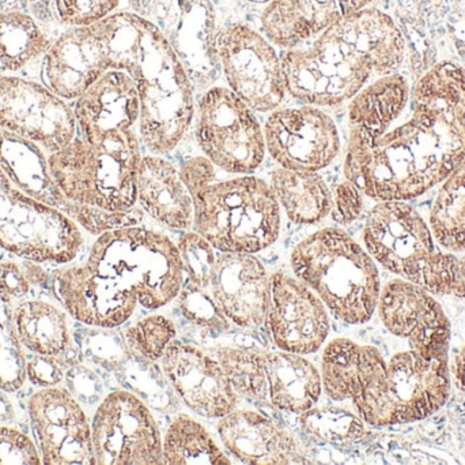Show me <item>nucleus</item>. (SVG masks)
Listing matches in <instances>:
<instances>
[{"instance_id": "1", "label": "nucleus", "mask_w": 465, "mask_h": 465, "mask_svg": "<svg viewBox=\"0 0 465 465\" xmlns=\"http://www.w3.org/2000/svg\"><path fill=\"white\" fill-rule=\"evenodd\" d=\"M465 158V68L442 60L423 74L401 114L377 136L350 131L344 177L374 201H410Z\"/></svg>"}, {"instance_id": "2", "label": "nucleus", "mask_w": 465, "mask_h": 465, "mask_svg": "<svg viewBox=\"0 0 465 465\" xmlns=\"http://www.w3.org/2000/svg\"><path fill=\"white\" fill-rule=\"evenodd\" d=\"M286 92L305 106H338L373 76L398 73L406 40L395 19L363 8L322 30L316 38L281 55Z\"/></svg>"}, {"instance_id": "3", "label": "nucleus", "mask_w": 465, "mask_h": 465, "mask_svg": "<svg viewBox=\"0 0 465 465\" xmlns=\"http://www.w3.org/2000/svg\"><path fill=\"white\" fill-rule=\"evenodd\" d=\"M108 70L130 74L141 100L139 130L150 152L173 150L193 114V79L160 27L142 14L117 11L89 25Z\"/></svg>"}, {"instance_id": "4", "label": "nucleus", "mask_w": 465, "mask_h": 465, "mask_svg": "<svg viewBox=\"0 0 465 465\" xmlns=\"http://www.w3.org/2000/svg\"><path fill=\"white\" fill-rule=\"evenodd\" d=\"M363 245L374 261L436 295L465 298V257L434 239L429 221L409 201H380L369 212Z\"/></svg>"}, {"instance_id": "5", "label": "nucleus", "mask_w": 465, "mask_h": 465, "mask_svg": "<svg viewBox=\"0 0 465 465\" xmlns=\"http://www.w3.org/2000/svg\"><path fill=\"white\" fill-rule=\"evenodd\" d=\"M292 272L333 317L350 325L371 321L381 280L376 261L343 229L324 228L298 243L290 257Z\"/></svg>"}, {"instance_id": "6", "label": "nucleus", "mask_w": 465, "mask_h": 465, "mask_svg": "<svg viewBox=\"0 0 465 465\" xmlns=\"http://www.w3.org/2000/svg\"><path fill=\"white\" fill-rule=\"evenodd\" d=\"M141 147L135 131L111 134L95 141L74 136L49 153L54 182L68 201L109 212L135 207Z\"/></svg>"}, {"instance_id": "7", "label": "nucleus", "mask_w": 465, "mask_h": 465, "mask_svg": "<svg viewBox=\"0 0 465 465\" xmlns=\"http://www.w3.org/2000/svg\"><path fill=\"white\" fill-rule=\"evenodd\" d=\"M193 198V228L215 250L254 254L278 240L281 207L260 177L214 180Z\"/></svg>"}, {"instance_id": "8", "label": "nucleus", "mask_w": 465, "mask_h": 465, "mask_svg": "<svg viewBox=\"0 0 465 465\" xmlns=\"http://www.w3.org/2000/svg\"><path fill=\"white\" fill-rule=\"evenodd\" d=\"M86 265L131 289L150 310L176 299L184 283L176 243L165 234L138 226L98 235Z\"/></svg>"}, {"instance_id": "9", "label": "nucleus", "mask_w": 465, "mask_h": 465, "mask_svg": "<svg viewBox=\"0 0 465 465\" xmlns=\"http://www.w3.org/2000/svg\"><path fill=\"white\" fill-rule=\"evenodd\" d=\"M84 245L81 227L19 190L0 168V248L35 264H70Z\"/></svg>"}, {"instance_id": "10", "label": "nucleus", "mask_w": 465, "mask_h": 465, "mask_svg": "<svg viewBox=\"0 0 465 465\" xmlns=\"http://www.w3.org/2000/svg\"><path fill=\"white\" fill-rule=\"evenodd\" d=\"M195 134L204 156L229 174H252L264 160V131L229 87H212L199 98Z\"/></svg>"}, {"instance_id": "11", "label": "nucleus", "mask_w": 465, "mask_h": 465, "mask_svg": "<svg viewBox=\"0 0 465 465\" xmlns=\"http://www.w3.org/2000/svg\"><path fill=\"white\" fill-rule=\"evenodd\" d=\"M215 55L229 89L253 111L272 112L281 106L287 93L282 57L260 27L228 22L215 38Z\"/></svg>"}, {"instance_id": "12", "label": "nucleus", "mask_w": 465, "mask_h": 465, "mask_svg": "<svg viewBox=\"0 0 465 465\" xmlns=\"http://www.w3.org/2000/svg\"><path fill=\"white\" fill-rule=\"evenodd\" d=\"M450 395V357H428L409 347L387 362L373 428L425 420L439 411Z\"/></svg>"}, {"instance_id": "13", "label": "nucleus", "mask_w": 465, "mask_h": 465, "mask_svg": "<svg viewBox=\"0 0 465 465\" xmlns=\"http://www.w3.org/2000/svg\"><path fill=\"white\" fill-rule=\"evenodd\" d=\"M95 465L163 464V437L149 406L128 390L98 404L92 423Z\"/></svg>"}, {"instance_id": "14", "label": "nucleus", "mask_w": 465, "mask_h": 465, "mask_svg": "<svg viewBox=\"0 0 465 465\" xmlns=\"http://www.w3.org/2000/svg\"><path fill=\"white\" fill-rule=\"evenodd\" d=\"M0 130L29 139L48 153L76 136L73 106L43 82L0 74Z\"/></svg>"}, {"instance_id": "15", "label": "nucleus", "mask_w": 465, "mask_h": 465, "mask_svg": "<svg viewBox=\"0 0 465 465\" xmlns=\"http://www.w3.org/2000/svg\"><path fill=\"white\" fill-rule=\"evenodd\" d=\"M27 415L43 464L95 465L92 426L70 390L40 388L27 401Z\"/></svg>"}, {"instance_id": "16", "label": "nucleus", "mask_w": 465, "mask_h": 465, "mask_svg": "<svg viewBox=\"0 0 465 465\" xmlns=\"http://www.w3.org/2000/svg\"><path fill=\"white\" fill-rule=\"evenodd\" d=\"M265 149L282 168H327L341 149L338 127L320 106L275 109L264 126Z\"/></svg>"}, {"instance_id": "17", "label": "nucleus", "mask_w": 465, "mask_h": 465, "mask_svg": "<svg viewBox=\"0 0 465 465\" xmlns=\"http://www.w3.org/2000/svg\"><path fill=\"white\" fill-rule=\"evenodd\" d=\"M320 373L328 398L351 401L363 423L373 426L387 377V360L376 347L333 339L322 352Z\"/></svg>"}, {"instance_id": "18", "label": "nucleus", "mask_w": 465, "mask_h": 465, "mask_svg": "<svg viewBox=\"0 0 465 465\" xmlns=\"http://www.w3.org/2000/svg\"><path fill=\"white\" fill-rule=\"evenodd\" d=\"M271 339L281 351L314 354L330 333V316L322 300L302 283L283 272L270 278L267 322Z\"/></svg>"}, {"instance_id": "19", "label": "nucleus", "mask_w": 465, "mask_h": 465, "mask_svg": "<svg viewBox=\"0 0 465 465\" xmlns=\"http://www.w3.org/2000/svg\"><path fill=\"white\" fill-rule=\"evenodd\" d=\"M431 292L403 278L390 281L380 294V319L391 335L428 357H450V322Z\"/></svg>"}, {"instance_id": "20", "label": "nucleus", "mask_w": 465, "mask_h": 465, "mask_svg": "<svg viewBox=\"0 0 465 465\" xmlns=\"http://www.w3.org/2000/svg\"><path fill=\"white\" fill-rule=\"evenodd\" d=\"M51 287L60 305L74 319L97 329L122 327L139 303L131 289L86 264L54 270Z\"/></svg>"}, {"instance_id": "21", "label": "nucleus", "mask_w": 465, "mask_h": 465, "mask_svg": "<svg viewBox=\"0 0 465 465\" xmlns=\"http://www.w3.org/2000/svg\"><path fill=\"white\" fill-rule=\"evenodd\" d=\"M161 362L174 392L195 414L221 420L237 407V393L210 352L193 344L172 343Z\"/></svg>"}, {"instance_id": "22", "label": "nucleus", "mask_w": 465, "mask_h": 465, "mask_svg": "<svg viewBox=\"0 0 465 465\" xmlns=\"http://www.w3.org/2000/svg\"><path fill=\"white\" fill-rule=\"evenodd\" d=\"M212 294L223 316L240 329H257L267 322L270 278L253 254L217 250Z\"/></svg>"}, {"instance_id": "23", "label": "nucleus", "mask_w": 465, "mask_h": 465, "mask_svg": "<svg viewBox=\"0 0 465 465\" xmlns=\"http://www.w3.org/2000/svg\"><path fill=\"white\" fill-rule=\"evenodd\" d=\"M71 106L79 136L89 141L133 130L141 117L138 87L122 70L105 71Z\"/></svg>"}, {"instance_id": "24", "label": "nucleus", "mask_w": 465, "mask_h": 465, "mask_svg": "<svg viewBox=\"0 0 465 465\" xmlns=\"http://www.w3.org/2000/svg\"><path fill=\"white\" fill-rule=\"evenodd\" d=\"M374 0H268L259 16L260 30L287 51L305 45L322 30Z\"/></svg>"}, {"instance_id": "25", "label": "nucleus", "mask_w": 465, "mask_h": 465, "mask_svg": "<svg viewBox=\"0 0 465 465\" xmlns=\"http://www.w3.org/2000/svg\"><path fill=\"white\" fill-rule=\"evenodd\" d=\"M105 71L90 26L67 27L41 59V82L67 103H74Z\"/></svg>"}, {"instance_id": "26", "label": "nucleus", "mask_w": 465, "mask_h": 465, "mask_svg": "<svg viewBox=\"0 0 465 465\" xmlns=\"http://www.w3.org/2000/svg\"><path fill=\"white\" fill-rule=\"evenodd\" d=\"M223 444L246 464H305V453L297 440L264 415L249 409H232L217 425Z\"/></svg>"}, {"instance_id": "27", "label": "nucleus", "mask_w": 465, "mask_h": 465, "mask_svg": "<svg viewBox=\"0 0 465 465\" xmlns=\"http://www.w3.org/2000/svg\"><path fill=\"white\" fill-rule=\"evenodd\" d=\"M49 153L35 142L0 130V168L30 198L54 207L78 223L84 205L68 201L52 177Z\"/></svg>"}, {"instance_id": "28", "label": "nucleus", "mask_w": 465, "mask_h": 465, "mask_svg": "<svg viewBox=\"0 0 465 465\" xmlns=\"http://www.w3.org/2000/svg\"><path fill=\"white\" fill-rule=\"evenodd\" d=\"M136 199L153 218L174 229L193 226V198L173 164L160 156H144L136 177Z\"/></svg>"}, {"instance_id": "29", "label": "nucleus", "mask_w": 465, "mask_h": 465, "mask_svg": "<svg viewBox=\"0 0 465 465\" xmlns=\"http://www.w3.org/2000/svg\"><path fill=\"white\" fill-rule=\"evenodd\" d=\"M267 398L275 409L301 415L319 403L322 373L305 355L265 351Z\"/></svg>"}, {"instance_id": "30", "label": "nucleus", "mask_w": 465, "mask_h": 465, "mask_svg": "<svg viewBox=\"0 0 465 465\" xmlns=\"http://www.w3.org/2000/svg\"><path fill=\"white\" fill-rule=\"evenodd\" d=\"M410 92L411 86L401 74L374 79L350 100V128L365 136L384 133L406 108Z\"/></svg>"}, {"instance_id": "31", "label": "nucleus", "mask_w": 465, "mask_h": 465, "mask_svg": "<svg viewBox=\"0 0 465 465\" xmlns=\"http://www.w3.org/2000/svg\"><path fill=\"white\" fill-rule=\"evenodd\" d=\"M270 187L292 223H319L331 213L332 191L317 172L281 167L271 172Z\"/></svg>"}, {"instance_id": "32", "label": "nucleus", "mask_w": 465, "mask_h": 465, "mask_svg": "<svg viewBox=\"0 0 465 465\" xmlns=\"http://www.w3.org/2000/svg\"><path fill=\"white\" fill-rule=\"evenodd\" d=\"M14 322L22 347L44 357L63 358L71 349L64 311L44 300H22L14 306Z\"/></svg>"}, {"instance_id": "33", "label": "nucleus", "mask_w": 465, "mask_h": 465, "mask_svg": "<svg viewBox=\"0 0 465 465\" xmlns=\"http://www.w3.org/2000/svg\"><path fill=\"white\" fill-rule=\"evenodd\" d=\"M52 41L32 14L0 10V74L18 76L27 66L43 59Z\"/></svg>"}, {"instance_id": "34", "label": "nucleus", "mask_w": 465, "mask_h": 465, "mask_svg": "<svg viewBox=\"0 0 465 465\" xmlns=\"http://www.w3.org/2000/svg\"><path fill=\"white\" fill-rule=\"evenodd\" d=\"M429 226L444 250L465 251V158L441 183L429 216Z\"/></svg>"}, {"instance_id": "35", "label": "nucleus", "mask_w": 465, "mask_h": 465, "mask_svg": "<svg viewBox=\"0 0 465 465\" xmlns=\"http://www.w3.org/2000/svg\"><path fill=\"white\" fill-rule=\"evenodd\" d=\"M163 463L169 465H231L206 428L188 415L172 420L163 440Z\"/></svg>"}, {"instance_id": "36", "label": "nucleus", "mask_w": 465, "mask_h": 465, "mask_svg": "<svg viewBox=\"0 0 465 465\" xmlns=\"http://www.w3.org/2000/svg\"><path fill=\"white\" fill-rule=\"evenodd\" d=\"M264 352L242 343L220 344L210 349L238 398L259 401L268 399Z\"/></svg>"}, {"instance_id": "37", "label": "nucleus", "mask_w": 465, "mask_h": 465, "mask_svg": "<svg viewBox=\"0 0 465 465\" xmlns=\"http://www.w3.org/2000/svg\"><path fill=\"white\" fill-rule=\"evenodd\" d=\"M300 425L303 434L319 444H349L365 434L363 420L338 407H313L300 415Z\"/></svg>"}, {"instance_id": "38", "label": "nucleus", "mask_w": 465, "mask_h": 465, "mask_svg": "<svg viewBox=\"0 0 465 465\" xmlns=\"http://www.w3.org/2000/svg\"><path fill=\"white\" fill-rule=\"evenodd\" d=\"M15 303L0 289V390L15 393L26 382V355L14 322Z\"/></svg>"}, {"instance_id": "39", "label": "nucleus", "mask_w": 465, "mask_h": 465, "mask_svg": "<svg viewBox=\"0 0 465 465\" xmlns=\"http://www.w3.org/2000/svg\"><path fill=\"white\" fill-rule=\"evenodd\" d=\"M117 371L122 374L123 382L133 389L134 395L142 399L147 406L161 411H165L172 406L173 388L163 371L158 370L155 362H150L130 352L127 359L117 368Z\"/></svg>"}, {"instance_id": "40", "label": "nucleus", "mask_w": 465, "mask_h": 465, "mask_svg": "<svg viewBox=\"0 0 465 465\" xmlns=\"http://www.w3.org/2000/svg\"><path fill=\"white\" fill-rule=\"evenodd\" d=\"M176 333V325L172 319L153 314L139 319L123 336L131 352L150 362H157L163 359Z\"/></svg>"}, {"instance_id": "41", "label": "nucleus", "mask_w": 465, "mask_h": 465, "mask_svg": "<svg viewBox=\"0 0 465 465\" xmlns=\"http://www.w3.org/2000/svg\"><path fill=\"white\" fill-rule=\"evenodd\" d=\"M177 248L184 269V284L196 288H212L217 250L198 232H185Z\"/></svg>"}, {"instance_id": "42", "label": "nucleus", "mask_w": 465, "mask_h": 465, "mask_svg": "<svg viewBox=\"0 0 465 465\" xmlns=\"http://www.w3.org/2000/svg\"><path fill=\"white\" fill-rule=\"evenodd\" d=\"M177 299H179V308L183 316L196 327L203 328L207 332L217 333V335L231 332L232 322L218 308L212 289L196 288L183 283Z\"/></svg>"}, {"instance_id": "43", "label": "nucleus", "mask_w": 465, "mask_h": 465, "mask_svg": "<svg viewBox=\"0 0 465 465\" xmlns=\"http://www.w3.org/2000/svg\"><path fill=\"white\" fill-rule=\"evenodd\" d=\"M41 465L40 452L35 442L13 428L0 426V465Z\"/></svg>"}, {"instance_id": "44", "label": "nucleus", "mask_w": 465, "mask_h": 465, "mask_svg": "<svg viewBox=\"0 0 465 465\" xmlns=\"http://www.w3.org/2000/svg\"><path fill=\"white\" fill-rule=\"evenodd\" d=\"M363 193L350 180L339 183L332 193L331 217L339 226L354 223L363 210Z\"/></svg>"}, {"instance_id": "45", "label": "nucleus", "mask_w": 465, "mask_h": 465, "mask_svg": "<svg viewBox=\"0 0 465 465\" xmlns=\"http://www.w3.org/2000/svg\"><path fill=\"white\" fill-rule=\"evenodd\" d=\"M26 376L35 387H57L65 379L62 358L35 354L33 358L26 357Z\"/></svg>"}, {"instance_id": "46", "label": "nucleus", "mask_w": 465, "mask_h": 465, "mask_svg": "<svg viewBox=\"0 0 465 465\" xmlns=\"http://www.w3.org/2000/svg\"><path fill=\"white\" fill-rule=\"evenodd\" d=\"M0 289L18 305L26 299L30 292V280L22 267L15 262H2L0 264Z\"/></svg>"}, {"instance_id": "47", "label": "nucleus", "mask_w": 465, "mask_h": 465, "mask_svg": "<svg viewBox=\"0 0 465 465\" xmlns=\"http://www.w3.org/2000/svg\"><path fill=\"white\" fill-rule=\"evenodd\" d=\"M180 175L191 194L202 190L215 180V166L207 157H193L180 168Z\"/></svg>"}, {"instance_id": "48", "label": "nucleus", "mask_w": 465, "mask_h": 465, "mask_svg": "<svg viewBox=\"0 0 465 465\" xmlns=\"http://www.w3.org/2000/svg\"><path fill=\"white\" fill-rule=\"evenodd\" d=\"M92 377H94V374L90 373L89 370H78L75 371L70 370L68 371L65 379H71V387H73L74 393L78 400H90V399H95L98 396V393L101 392V385L98 379H93L89 384H86Z\"/></svg>"}, {"instance_id": "49", "label": "nucleus", "mask_w": 465, "mask_h": 465, "mask_svg": "<svg viewBox=\"0 0 465 465\" xmlns=\"http://www.w3.org/2000/svg\"><path fill=\"white\" fill-rule=\"evenodd\" d=\"M453 373H455L459 388L465 390V344L453 363Z\"/></svg>"}, {"instance_id": "50", "label": "nucleus", "mask_w": 465, "mask_h": 465, "mask_svg": "<svg viewBox=\"0 0 465 465\" xmlns=\"http://www.w3.org/2000/svg\"><path fill=\"white\" fill-rule=\"evenodd\" d=\"M260 2H262V0H260ZM267 2H268V0H267Z\"/></svg>"}]
</instances>
